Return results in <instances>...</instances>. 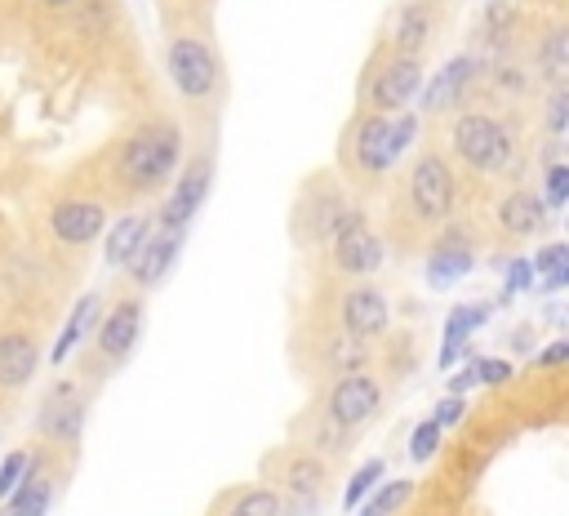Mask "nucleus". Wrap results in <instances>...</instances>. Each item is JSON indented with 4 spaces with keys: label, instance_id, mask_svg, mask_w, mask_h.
<instances>
[{
    "label": "nucleus",
    "instance_id": "f257e3e1",
    "mask_svg": "<svg viewBox=\"0 0 569 516\" xmlns=\"http://www.w3.org/2000/svg\"><path fill=\"white\" fill-rule=\"evenodd\" d=\"M178 161H183V130L165 121L143 125L117 152V183L125 191H156L161 183L174 178Z\"/></svg>",
    "mask_w": 569,
    "mask_h": 516
},
{
    "label": "nucleus",
    "instance_id": "f03ea898",
    "mask_svg": "<svg viewBox=\"0 0 569 516\" xmlns=\"http://www.w3.org/2000/svg\"><path fill=\"white\" fill-rule=\"evenodd\" d=\"M453 152H459L463 165H472L477 174H503L516 156V143L507 134L503 121L485 117V112H463L453 121Z\"/></svg>",
    "mask_w": 569,
    "mask_h": 516
},
{
    "label": "nucleus",
    "instance_id": "7ed1b4c3",
    "mask_svg": "<svg viewBox=\"0 0 569 516\" xmlns=\"http://www.w3.org/2000/svg\"><path fill=\"white\" fill-rule=\"evenodd\" d=\"M409 210L418 215V223H445L453 215V200H459V183L453 169L445 165V156L423 152L409 169Z\"/></svg>",
    "mask_w": 569,
    "mask_h": 516
},
{
    "label": "nucleus",
    "instance_id": "20e7f679",
    "mask_svg": "<svg viewBox=\"0 0 569 516\" xmlns=\"http://www.w3.org/2000/svg\"><path fill=\"white\" fill-rule=\"evenodd\" d=\"M165 67H169L174 89H178L183 98H192V102L214 98L218 76H222L214 50H209L205 41H196V36H174L169 50H165Z\"/></svg>",
    "mask_w": 569,
    "mask_h": 516
},
{
    "label": "nucleus",
    "instance_id": "39448f33",
    "mask_svg": "<svg viewBox=\"0 0 569 516\" xmlns=\"http://www.w3.org/2000/svg\"><path fill=\"white\" fill-rule=\"evenodd\" d=\"M383 405V387L374 374H343L333 387H329V400H325V424H333L338 432H357L365 428Z\"/></svg>",
    "mask_w": 569,
    "mask_h": 516
},
{
    "label": "nucleus",
    "instance_id": "423d86ee",
    "mask_svg": "<svg viewBox=\"0 0 569 516\" xmlns=\"http://www.w3.org/2000/svg\"><path fill=\"white\" fill-rule=\"evenodd\" d=\"M329 245H333V267H338V272H348V276H370V272H379V267H383V259H387V250H383L379 232H374V228H370V219H365V215H357V210H348L343 219H338V228H333Z\"/></svg>",
    "mask_w": 569,
    "mask_h": 516
},
{
    "label": "nucleus",
    "instance_id": "0eeeda50",
    "mask_svg": "<svg viewBox=\"0 0 569 516\" xmlns=\"http://www.w3.org/2000/svg\"><path fill=\"white\" fill-rule=\"evenodd\" d=\"M209 187H214V161H209V156H196V161L178 174L174 191L165 196L161 215H156V228H165V232H187V223L196 219V210L205 205Z\"/></svg>",
    "mask_w": 569,
    "mask_h": 516
},
{
    "label": "nucleus",
    "instance_id": "6e6552de",
    "mask_svg": "<svg viewBox=\"0 0 569 516\" xmlns=\"http://www.w3.org/2000/svg\"><path fill=\"white\" fill-rule=\"evenodd\" d=\"M418 89H423V63L409 54H392L370 80V102L374 112L392 117V112H405V102L418 98Z\"/></svg>",
    "mask_w": 569,
    "mask_h": 516
},
{
    "label": "nucleus",
    "instance_id": "1a4fd4ad",
    "mask_svg": "<svg viewBox=\"0 0 569 516\" xmlns=\"http://www.w3.org/2000/svg\"><path fill=\"white\" fill-rule=\"evenodd\" d=\"M338 321H343V330L357 334V339H379L392 326V303H387V294L379 285L357 281L343 294V303H338Z\"/></svg>",
    "mask_w": 569,
    "mask_h": 516
},
{
    "label": "nucleus",
    "instance_id": "9d476101",
    "mask_svg": "<svg viewBox=\"0 0 569 516\" xmlns=\"http://www.w3.org/2000/svg\"><path fill=\"white\" fill-rule=\"evenodd\" d=\"M143 321H147L143 298H121V303L98 321V352H102L107 361H125V356L134 352V343L143 339Z\"/></svg>",
    "mask_w": 569,
    "mask_h": 516
},
{
    "label": "nucleus",
    "instance_id": "9b49d317",
    "mask_svg": "<svg viewBox=\"0 0 569 516\" xmlns=\"http://www.w3.org/2000/svg\"><path fill=\"white\" fill-rule=\"evenodd\" d=\"M50 232L63 241V245H89L107 232V210L98 200H85V196H67L54 205L50 215Z\"/></svg>",
    "mask_w": 569,
    "mask_h": 516
},
{
    "label": "nucleus",
    "instance_id": "f8f14e48",
    "mask_svg": "<svg viewBox=\"0 0 569 516\" xmlns=\"http://www.w3.org/2000/svg\"><path fill=\"white\" fill-rule=\"evenodd\" d=\"M325 459L320 454H294L285 463V498L289 507H281L285 516H311L316 503H320V490H325Z\"/></svg>",
    "mask_w": 569,
    "mask_h": 516
},
{
    "label": "nucleus",
    "instance_id": "ddd939ff",
    "mask_svg": "<svg viewBox=\"0 0 569 516\" xmlns=\"http://www.w3.org/2000/svg\"><path fill=\"white\" fill-rule=\"evenodd\" d=\"M36 428H41L45 437H54V441L72 446V441L80 437V428H85V396H80V387L58 383V387L45 396V405H41Z\"/></svg>",
    "mask_w": 569,
    "mask_h": 516
},
{
    "label": "nucleus",
    "instance_id": "4468645a",
    "mask_svg": "<svg viewBox=\"0 0 569 516\" xmlns=\"http://www.w3.org/2000/svg\"><path fill=\"white\" fill-rule=\"evenodd\" d=\"M178 254H183V232H165V228H152V237L139 245V254L125 263L130 267V276H134V285H143V289H152V285H161L165 276H169V267L178 263Z\"/></svg>",
    "mask_w": 569,
    "mask_h": 516
},
{
    "label": "nucleus",
    "instance_id": "2eb2a0df",
    "mask_svg": "<svg viewBox=\"0 0 569 516\" xmlns=\"http://www.w3.org/2000/svg\"><path fill=\"white\" fill-rule=\"evenodd\" d=\"M41 370V348L32 334L23 330H10V334H0V392H19L36 378Z\"/></svg>",
    "mask_w": 569,
    "mask_h": 516
},
{
    "label": "nucleus",
    "instance_id": "dca6fc26",
    "mask_svg": "<svg viewBox=\"0 0 569 516\" xmlns=\"http://www.w3.org/2000/svg\"><path fill=\"white\" fill-rule=\"evenodd\" d=\"M547 223H551V210L543 205V196H538V191L516 187V191H507V196L499 200V228H503L507 237H516V241L538 237Z\"/></svg>",
    "mask_w": 569,
    "mask_h": 516
},
{
    "label": "nucleus",
    "instance_id": "f3484780",
    "mask_svg": "<svg viewBox=\"0 0 569 516\" xmlns=\"http://www.w3.org/2000/svg\"><path fill=\"white\" fill-rule=\"evenodd\" d=\"M357 165L365 174H387L396 165V152H392V117L387 112H374L361 121L357 130Z\"/></svg>",
    "mask_w": 569,
    "mask_h": 516
},
{
    "label": "nucleus",
    "instance_id": "a211bd4d",
    "mask_svg": "<svg viewBox=\"0 0 569 516\" xmlns=\"http://www.w3.org/2000/svg\"><path fill=\"white\" fill-rule=\"evenodd\" d=\"M477 267V254H472V245L459 237V232H449V237H440L436 245H431V254H427V285H453V281H463L468 272Z\"/></svg>",
    "mask_w": 569,
    "mask_h": 516
},
{
    "label": "nucleus",
    "instance_id": "6ab92c4d",
    "mask_svg": "<svg viewBox=\"0 0 569 516\" xmlns=\"http://www.w3.org/2000/svg\"><path fill=\"white\" fill-rule=\"evenodd\" d=\"M152 228H156L152 215H121L117 223H107V232H102V259H107V267H125L139 254V245L152 237Z\"/></svg>",
    "mask_w": 569,
    "mask_h": 516
},
{
    "label": "nucleus",
    "instance_id": "aec40b11",
    "mask_svg": "<svg viewBox=\"0 0 569 516\" xmlns=\"http://www.w3.org/2000/svg\"><path fill=\"white\" fill-rule=\"evenodd\" d=\"M472 72H477V63L472 58H449L423 89H418V98H423V117L427 112H445V108H453V102L463 98V89H468V80H472Z\"/></svg>",
    "mask_w": 569,
    "mask_h": 516
},
{
    "label": "nucleus",
    "instance_id": "412c9836",
    "mask_svg": "<svg viewBox=\"0 0 569 516\" xmlns=\"http://www.w3.org/2000/svg\"><path fill=\"white\" fill-rule=\"evenodd\" d=\"M431 28H436V19H431V10H427V0H409V6H401V10L392 14V23H387L396 54H409V58H418V54L427 50Z\"/></svg>",
    "mask_w": 569,
    "mask_h": 516
},
{
    "label": "nucleus",
    "instance_id": "4be33fe9",
    "mask_svg": "<svg viewBox=\"0 0 569 516\" xmlns=\"http://www.w3.org/2000/svg\"><path fill=\"white\" fill-rule=\"evenodd\" d=\"M325 361H329V370H333L338 378H343V374H361V370L370 365V348H365V339L338 330V334L329 339V348H325Z\"/></svg>",
    "mask_w": 569,
    "mask_h": 516
},
{
    "label": "nucleus",
    "instance_id": "5701e85b",
    "mask_svg": "<svg viewBox=\"0 0 569 516\" xmlns=\"http://www.w3.org/2000/svg\"><path fill=\"white\" fill-rule=\"evenodd\" d=\"M50 498H54V485L45 481V476H28L6 503H0V516H45V507H50Z\"/></svg>",
    "mask_w": 569,
    "mask_h": 516
},
{
    "label": "nucleus",
    "instance_id": "b1692460",
    "mask_svg": "<svg viewBox=\"0 0 569 516\" xmlns=\"http://www.w3.org/2000/svg\"><path fill=\"white\" fill-rule=\"evenodd\" d=\"M94 317H98V298L94 294H85L76 307H72V317H67V326L58 330V343H54V352H50V361L54 365H63L67 356H72V348L85 339V330L94 326Z\"/></svg>",
    "mask_w": 569,
    "mask_h": 516
},
{
    "label": "nucleus",
    "instance_id": "393cba45",
    "mask_svg": "<svg viewBox=\"0 0 569 516\" xmlns=\"http://www.w3.org/2000/svg\"><path fill=\"white\" fill-rule=\"evenodd\" d=\"M414 494V481H392V485H374L365 498H361V512L357 516H396Z\"/></svg>",
    "mask_w": 569,
    "mask_h": 516
},
{
    "label": "nucleus",
    "instance_id": "a878e982",
    "mask_svg": "<svg viewBox=\"0 0 569 516\" xmlns=\"http://www.w3.org/2000/svg\"><path fill=\"white\" fill-rule=\"evenodd\" d=\"M485 321H490V303H463V307H453L449 321H445V343H449V348L468 343V334H477Z\"/></svg>",
    "mask_w": 569,
    "mask_h": 516
},
{
    "label": "nucleus",
    "instance_id": "bb28decb",
    "mask_svg": "<svg viewBox=\"0 0 569 516\" xmlns=\"http://www.w3.org/2000/svg\"><path fill=\"white\" fill-rule=\"evenodd\" d=\"M538 72H543L551 85H565V76H569V32H565V28L547 32V41H543V50H538Z\"/></svg>",
    "mask_w": 569,
    "mask_h": 516
},
{
    "label": "nucleus",
    "instance_id": "cd10ccee",
    "mask_svg": "<svg viewBox=\"0 0 569 516\" xmlns=\"http://www.w3.org/2000/svg\"><path fill=\"white\" fill-rule=\"evenodd\" d=\"M281 494L267 490V485H250L232 498V507H227V516H281Z\"/></svg>",
    "mask_w": 569,
    "mask_h": 516
},
{
    "label": "nucleus",
    "instance_id": "c85d7f7f",
    "mask_svg": "<svg viewBox=\"0 0 569 516\" xmlns=\"http://www.w3.org/2000/svg\"><path fill=\"white\" fill-rule=\"evenodd\" d=\"M383 472H387V463L383 459H370V463H361L357 472H352V481H348V490H343V507L348 512H357L361 507V498L383 481Z\"/></svg>",
    "mask_w": 569,
    "mask_h": 516
},
{
    "label": "nucleus",
    "instance_id": "c756f323",
    "mask_svg": "<svg viewBox=\"0 0 569 516\" xmlns=\"http://www.w3.org/2000/svg\"><path fill=\"white\" fill-rule=\"evenodd\" d=\"M28 476H32V454H28V450L6 454V463H0V503H6Z\"/></svg>",
    "mask_w": 569,
    "mask_h": 516
},
{
    "label": "nucleus",
    "instance_id": "7c9ffc66",
    "mask_svg": "<svg viewBox=\"0 0 569 516\" xmlns=\"http://www.w3.org/2000/svg\"><path fill=\"white\" fill-rule=\"evenodd\" d=\"M440 437H445V428H440L436 419H423V424L414 428V437H409V459H414V463H427V459L440 450Z\"/></svg>",
    "mask_w": 569,
    "mask_h": 516
},
{
    "label": "nucleus",
    "instance_id": "2f4dec72",
    "mask_svg": "<svg viewBox=\"0 0 569 516\" xmlns=\"http://www.w3.org/2000/svg\"><path fill=\"white\" fill-rule=\"evenodd\" d=\"M565 200H569V165H547V191H543V205L547 210H565Z\"/></svg>",
    "mask_w": 569,
    "mask_h": 516
},
{
    "label": "nucleus",
    "instance_id": "473e14b6",
    "mask_svg": "<svg viewBox=\"0 0 569 516\" xmlns=\"http://www.w3.org/2000/svg\"><path fill=\"white\" fill-rule=\"evenodd\" d=\"M529 267H534V276L565 272V267H569V245H565V241H556V245H543V250L529 259Z\"/></svg>",
    "mask_w": 569,
    "mask_h": 516
},
{
    "label": "nucleus",
    "instance_id": "72a5a7b5",
    "mask_svg": "<svg viewBox=\"0 0 569 516\" xmlns=\"http://www.w3.org/2000/svg\"><path fill=\"white\" fill-rule=\"evenodd\" d=\"M414 139H418V117L414 112H392V152H396V161L409 152Z\"/></svg>",
    "mask_w": 569,
    "mask_h": 516
},
{
    "label": "nucleus",
    "instance_id": "f704fd0d",
    "mask_svg": "<svg viewBox=\"0 0 569 516\" xmlns=\"http://www.w3.org/2000/svg\"><path fill=\"white\" fill-rule=\"evenodd\" d=\"M529 285H534V267H529V259H512V263H507V285H503V298H499V303H507V298L525 294Z\"/></svg>",
    "mask_w": 569,
    "mask_h": 516
},
{
    "label": "nucleus",
    "instance_id": "c9c22d12",
    "mask_svg": "<svg viewBox=\"0 0 569 516\" xmlns=\"http://www.w3.org/2000/svg\"><path fill=\"white\" fill-rule=\"evenodd\" d=\"M472 370H477V383H485V387H494V383H507V378H512V361H503V356H477V361H472Z\"/></svg>",
    "mask_w": 569,
    "mask_h": 516
},
{
    "label": "nucleus",
    "instance_id": "e433bc0d",
    "mask_svg": "<svg viewBox=\"0 0 569 516\" xmlns=\"http://www.w3.org/2000/svg\"><path fill=\"white\" fill-rule=\"evenodd\" d=\"M547 130H551V134H565V130H569V89H565V85L551 89V102H547Z\"/></svg>",
    "mask_w": 569,
    "mask_h": 516
},
{
    "label": "nucleus",
    "instance_id": "4c0bfd02",
    "mask_svg": "<svg viewBox=\"0 0 569 516\" xmlns=\"http://www.w3.org/2000/svg\"><path fill=\"white\" fill-rule=\"evenodd\" d=\"M463 415H468V396H453V392H449L431 419H436L440 428H459V424H463Z\"/></svg>",
    "mask_w": 569,
    "mask_h": 516
},
{
    "label": "nucleus",
    "instance_id": "58836bf2",
    "mask_svg": "<svg viewBox=\"0 0 569 516\" xmlns=\"http://www.w3.org/2000/svg\"><path fill=\"white\" fill-rule=\"evenodd\" d=\"M494 89L499 94H525V67H512V63L499 67L494 72Z\"/></svg>",
    "mask_w": 569,
    "mask_h": 516
},
{
    "label": "nucleus",
    "instance_id": "ea45409f",
    "mask_svg": "<svg viewBox=\"0 0 569 516\" xmlns=\"http://www.w3.org/2000/svg\"><path fill=\"white\" fill-rule=\"evenodd\" d=\"M565 361H569V343H565V339H560V343H551V348H543V352H538V361H534V365H543V370H560V365H565Z\"/></svg>",
    "mask_w": 569,
    "mask_h": 516
},
{
    "label": "nucleus",
    "instance_id": "a19ab883",
    "mask_svg": "<svg viewBox=\"0 0 569 516\" xmlns=\"http://www.w3.org/2000/svg\"><path fill=\"white\" fill-rule=\"evenodd\" d=\"M468 387H477V370H472V365L459 370V374H449V392H453V396H468Z\"/></svg>",
    "mask_w": 569,
    "mask_h": 516
},
{
    "label": "nucleus",
    "instance_id": "79ce46f5",
    "mask_svg": "<svg viewBox=\"0 0 569 516\" xmlns=\"http://www.w3.org/2000/svg\"><path fill=\"white\" fill-rule=\"evenodd\" d=\"M565 285H569V267H565V272H551V276L543 281V289H547V294H556V289H565Z\"/></svg>",
    "mask_w": 569,
    "mask_h": 516
},
{
    "label": "nucleus",
    "instance_id": "37998d69",
    "mask_svg": "<svg viewBox=\"0 0 569 516\" xmlns=\"http://www.w3.org/2000/svg\"><path fill=\"white\" fill-rule=\"evenodd\" d=\"M41 6H50V10H72V6H80V0H41Z\"/></svg>",
    "mask_w": 569,
    "mask_h": 516
},
{
    "label": "nucleus",
    "instance_id": "c03bdc74",
    "mask_svg": "<svg viewBox=\"0 0 569 516\" xmlns=\"http://www.w3.org/2000/svg\"><path fill=\"white\" fill-rule=\"evenodd\" d=\"M427 6H431V0H427Z\"/></svg>",
    "mask_w": 569,
    "mask_h": 516
}]
</instances>
